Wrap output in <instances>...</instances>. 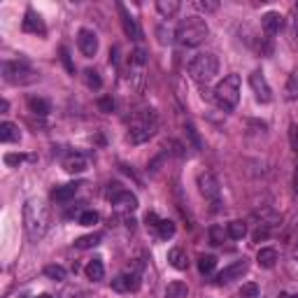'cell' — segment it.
<instances>
[{
  "label": "cell",
  "instance_id": "7c38bea8",
  "mask_svg": "<svg viewBox=\"0 0 298 298\" xmlns=\"http://www.w3.org/2000/svg\"><path fill=\"white\" fill-rule=\"evenodd\" d=\"M63 168H66V172H70V175H82L88 168V159L84 154H79V152H70V154L63 159Z\"/></svg>",
  "mask_w": 298,
  "mask_h": 298
},
{
  "label": "cell",
  "instance_id": "d590c367",
  "mask_svg": "<svg viewBox=\"0 0 298 298\" xmlns=\"http://www.w3.org/2000/svg\"><path fill=\"white\" fill-rule=\"evenodd\" d=\"M184 131H187V138L191 140L193 149H196V152H198V149L203 147V144H200V138H198V133H196V128H193L191 124H187V126H184Z\"/></svg>",
  "mask_w": 298,
  "mask_h": 298
},
{
  "label": "cell",
  "instance_id": "74e56055",
  "mask_svg": "<svg viewBox=\"0 0 298 298\" xmlns=\"http://www.w3.org/2000/svg\"><path fill=\"white\" fill-rule=\"evenodd\" d=\"M98 110L103 112V114L114 112V100H112V98H98Z\"/></svg>",
  "mask_w": 298,
  "mask_h": 298
},
{
  "label": "cell",
  "instance_id": "2e32d148",
  "mask_svg": "<svg viewBox=\"0 0 298 298\" xmlns=\"http://www.w3.org/2000/svg\"><path fill=\"white\" fill-rule=\"evenodd\" d=\"M21 140V131H19L17 124H12V122H3L0 124V142H19Z\"/></svg>",
  "mask_w": 298,
  "mask_h": 298
},
{
  "label": "cell",
  "instance_id": "1f68e13d",
  "mask_svg": "<svg viewBox=\"0 0 298 298\" xmlns=\"http://www.w3.org/2000/svg\"><path fill=\"white\" fill-rule=\"evenodd\" d=\"M237 296H240V298H259V284L247 282V284H243V287H240Z\"/></svg>",
  "mask_w": 298,
  "mask_h": 298
},
{
  "label": "cell",
  "instance_id": "8d00e7d4",
  "mask_svg": "<svg viewBox=\"0 0 298 298\" xmlns=\"http://www.w3.org/2000/svg\"><path fill=\"white\" fill-rule=\"evenodd\" d=\"M196 7H198L200 12H215V10H219V3H217V0H198Z\"/></svg>",
  "mask_w": 298,
  "mask_h": 298
},
{
  "label": "cell",
  "instance_id": "ffe728a7",
  "mask_svg": "<svg viewBox=\"0 0 298 298\" xmlns=\"http://www.w3.org/2000/svg\"><path fill=\"white\" fill-rule=\"evenodd\" d=\"M168 263L175 268V271H187V254H184V249L182 247H172L170 252H168Z\"/></svg>",
  "mask_w": 298,
  "mask_h": 298
},
{
  "label": "cell",
  "instance_id": "52a82bcc",
  "mask_svg": "<svg viewBox=\"0 0 298 298\" xmlns=\"http://www.w3.org/2000/svg\"><path fill=\"white\" fill-rule=\"evenodd\" d=\"M249 86H252V91H254L259 103H271L273 100V88H271V84H268V79H265V75L261 70H254L252 75H249Z\"/></svg>",
  "mask_w": 298,
  "mask_h": 298
},
{
  "label": "cell",
  "instance_id": "7a4b0ae2",
  "mask_svg": "<svg viewBox=\"0 0 298 298\" xmlns=\"http://www.w3.org/2000/svg\"><path fill=\"white\" fill-rule=\"evenodd\" d=\"M156 131H159V119H156L154 110H142L131 119L126 140L131 144H142V142L154 138Z\"/></svg>",
  "mask_w": 298,
  "mask_h": 298
},
{
  "label": "cell",
  "instance_id": "484cf974",
  "mask_svg": "<svg viewBox=\"0 0 298 298\" xmlns=\"http://www.w3.org/2000/svg\"><path fill=\"white\" fill-rule=\"evenodd\" d=\"M100 240H103V235L100 233H91V235H82L75 240V247L77 249H91V247H98Z\"/></svg>",
  "mask_w": 298,
  "mask_h": 298
},
{
  "label": "cell",
  "instance_id": "ab89813d",
  "mask_svg": "<svg viewBox=\"0 0 298 298\" xmlns=\"http://www.w3.org/2000/svg\"><path fill=\"white\" fill-rule=\"evenodd\" d=\"M268 235H271V231H268V228H256V233H254V243H261V240H265Z\"/></svg>",
  "mask_w": 298,
  "mask_h": 298
},
{
  "label": "cell",
  "instance_id": "ac0fdd59",
  "mask_svg": "<svg viewBox=\"0 0 298 298\" xmlns=\"http://www.w3.org/2000/svg\"><path fill=\"white\" fill-rule=\"evenodd\" d=\"M79 184L70 182V184H61V187H56L54 191H51V198L56 200V203H66V200L75 198V193H77Z\"/></svg>",
  "mask_w": 298,
  "mask_h": 298
},
{
  "label": "cell",
  "instance_id": "cb8c5ba5",
  "mask_svg": "<svg viewBox=\"0 0 298 298\" xmlns=\"http://www.w3.org/2000/svg\"><path fill=\"white\" fill-rule=\"evenodd\" d=\"M28 107H31V112L38 116H47L51 112L49 100H44V98H28Z\"/></svg>",
  "mask_w": 298,
  "mask_h": 298
},
{
  "label": "cell",
  "instance_id": "603a6c76",
  "mask_svg": "<svg viewBox=\"0 0 298 298\" xmlns=\"http://www.w3.org/2000/svg\"><path fill=\"white\" fill-rule=\"evenodd\" d=\"M84 273H86L88 280L98 282V280H103V277H105V265H103V261H100V259H94V261H88V263H86Z\"/></svg>",
  "mask_w": 298,
  "mask_h": 298
},
{
  "label": "cell",
  "instance_id": "f1b7e54d",
  "mask_svg": "<svg viewBox=\"0 0 298 298\" xmlns=\"http://www.w3.org/2000/svg\"><path fill=\"white\" fill-rule=\"evenodd\" d=\"M215 268H217V259H215L212 254H205V256H200V259H198V271H200V275H210Z\"/></svg>",
  "mask_w": 298,
  "mask_h": 298
},
{
  "label": "cell",
  "instance_id": "ba28073f",
  "mask_svg": "<svg viewBox=\"0 0 298 298\" xmlns=\"http://www.w3.org/2000/svg\"><path fill=\"white\" fill-rule=\"evenodd\" d=\"M196 184H198V191L203 193L205 198L210 200H219V180H217L215 175H212L210 170L205 172H198V177H196Z\"/></svg>",
  "mask_w": 298,
  "mask_h": 298
},
{
  "label": "cell",
  "instance_id": "9c48e42d",
  "mask_svg": "<svg viewBox=\"0 0 298 298\" xmlns=\"http://www.w3.org/2000/svg\"><path fill=\"white\" fill-rule=\"evenodd\" d=\"M77 44H79V51H82L86 58H94L96 51H98V38H96V33L88 31V28H82L77 33Z\"/></svg>",
  "mask_w": 298,
  "mask_h": 298
},
{
  "label": "cell",
  "instance_id": "4fadbf2b",
  "mask_svg": "<svg viewBox=\"0 0 298 298\" xmlns=\"http://www.w3.org/2000/svg\"><path fill=\"white\" fill-rule=\"evenodd\" d=\"M116 10H119V17H122V26H124V33L128 35L131 40H140V28H138V23H135V19L131 17V12L126 10V7L119 3L116 5Z\"/></svg>",
  "mask_w": 298,
  "mask_h": 298
},
{
  "label": "cell",
  "instance_id": "d4e9b609",
  "mask_svg": "<svg viewBox=\"0 0 298 298\" xmlns=\"http://www.w3.org/2000/svg\"><path fill=\"white\" fill-rule=\"evenodd\" d=\"M226 233H228V237H233V240H243V237L247 235V224L240 221V219H235V221H231V224L226 226Z\"/></svg>",
  "mask_w": 298,
  "mask_h": 298
},
{
  "label": "cell",
  "instance_id": "9a60e30c",
  "mask_svg": "<svg viewBox=\"0 0 298 298\" xmlns=\"http://www.w3.org/2000/svg\"><path fill=\"white\" fill-rule=\"evenodd\" d=\"M21 28L26 31V33H44V23L42 19H40V14L35 10H26V17H23V23Z\"/></svg>",
  "mask_w": 298,
  "mask_h": 298
},
{
  "label": "cell",
  "instance_id": "3957f363",
  "mask_svg": "<svg viewBox=\"0 0 298 298\" xmlns=\"http://www.w3.org/2000/svg\"><path fill=\"white\" fill-rule=\"evenodd\" d=\"M207 35H210V28H207L205 19H200V17L182 19L175 31V38L182 47H198V44H203L207 40Z\"/></svg>",
  "mask_w": 298,
  "mask_h": 298
},
{
  "label": "cell",
  "instance_id": "8fae6325",
  "mask_svg": "<svg viewBox=\"0 0 298 298\" xmlns=\"http://www.w3.org/2000/svg\"><path fill=\"white\" fill-rule=\"evenodd\" d=\"M112 289L119 293H131L140 289V277L135 273H124V275H116L112 280Z\"/></svg>",
  "mask_w": 298,
  "mask_h": 298
},
{
  "label": "cell",
  "instance_id": "4316f807",
  "mask_svg": "<svg viewBox=\"0 0 298 298\" xmlns=\"http://www.w3.org/2000/svg\"><path fill=\"white\" fill-rule=\"evenodd\" d=\"M189 296V287L184 282H170L168 284V298H187Z\"/></svg>",
  "mask_w": 298,
  "mask_h": 298
},
{
  "label": "cell",
  "instance_id": "8992f818",
  "mask_svg": "<svg viewBox=\"0 0 298 298\" xmlns=\"http://www.w3.org/2000/svg\"><path fill=\"white\" fill-rule=\"evenodd\" d=\"M3 79L14 86H26L38 79V72L28 66L26 61H5L3 63Z\"/></svg>",
  "mask_w": 298,
  "mask_h": 298
},
{
  "label": "cell",
  "instance_id": "b9f144b4",
  "mask_svg": "<svg viewBox=\"0 0 298 298\" xmlns=\"http://www.w3.org/2000/svg\"><path fill=\"white\" fill-rule=\"evenodd\" d=\"M291 142H293V149L298 152V135H296V126H291Z\"/></svg>",
  "mask_w": 298,
  "mask_h": 298
},
{
  "label": "cell",
  "instance_id": "4dcf8cb0",
  "mask_svg": "<svg viewBox=\"0 0 298 298\" xmlns=\"http://www.w3.org/2000/svg\"><path fill=\"white\" fill-rule=\"evenodd\" d=\"M289 100H298V70H293L289 75V82H287V88H284Z\"/></svg>",
  "mask_w": 298,
  "mask_h": 298
},
{
  "label": "cell",
  "instance_id": "ee69618b",
  "mask_svg": "<svg viewBox=\"0 0 298 298\" xmlns=\"http://www.w3.org/2000/svg\"><path fill=\"white\" fill-rule=\"evenodd\" d=\"M293 189H296V193H298V166H296V172H293Z\"/></svg>",
  "mask_w": 298,
  "mask_h": 298
},
{
  "label": "cell",
  "instance_id": "e0dca14e",
  "mask_svg": "<svg viewBox=\"0 0 298 298\" xmlns=\"http://www.w3.org/2000/svg\"><path fill=\"white\" fill-rule=\"evenodd\" d=\"M112 203H114L116 207H122V210H135V207H138V198H135L131 191H124V189L112 196Z\"/></svg>",
  "mask_w": 298,
  "mask_h": 298
},
{
  "label": "cell",
  "instance_id": "83f0119b",
  "mask_svg": "<svg viewBox=\"0 0 298 298\" xmlns=\"http://www.w3.org/2000/svg\"><path fill=\"white\" fill-rule=\"evenodd\" d=\"M44 275L49 277V280H54V282H63L68 273H66V268H63V265L51 263V265H47V268H44Z\"/></svg>",
  "mask_w": 298,
  "mask_h": 298
},
{
  "label": "cell",
  "instance_id": "d6986e66",
  "mask_svg": "<svg viewBox=\"0 0 298 298\" xmlns=\"http://www.w3.org/2000/svg\"><path fill=\"white\" fill-rule=\"evenodd\" d=\"M254 217L259 219V228H268L271 231L273 226H277L280 224V215L277 212H273V210H268V207H263V210H259V212H254Z\"/></svg>",
  "mask_w": 298,
  "mask_h": 298
},
{
  "label": "cell",
  "instance_id": "7bdbcfd3",
  "mask_svg": "<svg viewBox=\"0 0 298 298\" xmlns=\"http://www.w3.org/2000/svg\"><path fill=\"white\" fill-rule=\"evenodd\" d=\"M7 110H10V103H7V100H3V103H0V112H3V114H5Z\"/></svg>",
  "mask_w": 298,
  "mask_h": 298
},
{
  "label": "cell",
  "instance_id": "836d02e7",
  "mask_svg": "<svg viewBox=\"0 0 298 298\" xmlns=\"http://www.w3.org/2000/svg\"><path fill=\"white\" fill-rule=\"evenodd\" d=\"M226 235H228V233L224 231L221 226H210V245H221Z\"/></svg>",
  "mask_w": 298,
  "mask_h": 298
},
{
  "label": "cell",
  "instance_id": "30bf717a",
  "mask_svg": "<svg viewBox=\"0 0 298 298\" xmlns=\"http://www.w3.org/2000/svg\"><path fill=\"white\" fill-rule=\"evenodd\" d=\"M249 271V263L247 261H235V263L226 265L224 271L217 275V284H226V282H233V280H240V277L245 275V273Z\"/></svg>",
  "mask_w": 298,
  "mask_h": 298
},
{
  "label": "cell",
  "instance_id": "277c9868",
  "mask_svg": "<svg viewBox=\"0 0 298 298\" xmlns=\"http://www.w3.org/2000/svg\"><path fill=\"white\" fill-rule=\"evenodd\" d=\"M187 70H189V75H191V79H196L198 84H207L217 75V70H219V61H217L215 54L203 51V54H196L191 61H189Z\"/></svg>",
  "mask_w": 298,
  "mask_h": 298
},
{
  "label": "cell",
  "instance_id": "f35d334b",
  "mask_svg": "<svg viewBox=\"0 0 298 298\" xmlns=\"http://www.w3.org/2000/svg\"><path fill=\"white\" fill-rule=\"evenodd\" d=\"M23 159H26L23 154H5V163H7V166H19Z\"/></svg>",
  "mask_w": 298,
  "mask_h": 298
},
{
  "label": "cell",
  "instance_id": "44dd1931",
  "mask_svg": "<svg viewBox=\"0 0 298 298\" xmlns=\"http://www.w3.org/2000/svg\"><path fill=\"white\" fill-rule=\"evenodd\" d=\"M256 261H259L261 268H273L277 263V249L273 247H261L259 254H256Z\"/></svg>",
  "mask_w": 298,
  "mask_h": 298
},
{
  "label": "cell",
  "instance_id": "60d3db41",
  "mask_svg": "<svg viewBox=\"0 0 298 298\" xmlns=\"http://www.w3.org/2000/svg\"><path fill=\"white\" fill-rule=\"evenodd\" d=\"M61 54H63V63H66V68H68V70H70V72H75V66H72V63H70V56H68V49H63Z\"/></svg>",
  "mask_w": 298,
  "mask_h": 298
},
{
  "label": "cell",
  "instance_id": "6da1fadb",
  "mask_svg": "<svg viewBox=\"0 0 298 298\" xmlns=\"http://www.w3.org/2000/svg\"><path fill=\"white\" fill-rule=\"evenodd\" d=\"M51 224V212L49 205L44 203L42 198H28L26 205H23V228H26L28 240H42L49 231Z\"/></svg>",
  "mask_w": 298,
  "mask_h": 298
},
{
  "label": "cell",
  "instance_id": "e575fe53",
  "mask_svg": "<svg viewBox=\"0 0 298 298\" xmlns=\"http://www.w3.org/2000/svg\"><path fill=\"white\" fill-rule=\"evenodd\" d=\"M79 224H82V226H94V224H98V212H94V210L82 212V215H79Z\"/></svg>",
  "mask_w": 298,
  "mask_h": 298
},
{
  "label": "cell",
  "instance_id": "f6af8a7d",
  "mask_svg": "<svg viewBox=\"0 0 298 298\" xmlns=\"http://www.w3.org/2000/svg\"><path fill=\"white\" fill-rule=\"evenodd\" d=\"M280 298H298V296H296V293H289V291H282Z\"/></svg>",
  "mask_w": 298,
  "mask_h": 298
},
{
  "label": "cell",
  "instance_id": "7402d4cb",
  "mask_svg": "<svg viewBox=\"0 0 298 298\" xmlns=\"http://www.w3.org/2000/svg\"><path fill=\"white\" fill-rule=\"evenodd\" d=\"M156 10H159L161 17L170 19L180 12V0H156Z\"/></svg>",
  "mask_w": 298,
  "mask_h": 298
},
{
  "label": "cell",
  "instance_id": "f546056e",
  "mask_svg": "<svg viewBox=\"0 0 298 298\" xmlns=\"http://www.w3.org/2000/svg\"><path fill=\"white\" fill-rule=\"evenodd\" d=\"M156 233H159L163 240H168V237L175 235V224H172L170 219H159V224H156Z\"/></svg>",
  "mask_w": 298,
  "mask_h": 298
},
{
  "label": "cell",
  "instance_id": "5bb4252c",
  "mask_svg": "<svg viewBox=\"0 0 298 298\" xmlns=\"http://www.w3.org/2000/svg\"><path fill=\"white\" fill-rule=\"evenodd\" d=\"M261 26H263V31L268 35H275L282 31V26H284V19H282L280 12H265L263 19H261Z\"/></svg>",
  "mask_w": 298,
  "mask_h": 298
},
{
  "label": "cell",
  "instance_id": "5b68a950",
  "mask_svg": "<svg viewBox=\"0 0 298 298\" xmlns=\"http://www.w3.org/2000/svg\"><path fill=\"white\" fill-rule=\"evenodd\" d=\"M237 100H240V75H228L224 77L215 88V103L224 112L235 110Z\"/></svg>",
  "mask_w": 298,
  "mask_h": 298
},
{
  "label": "cell",
  "instance_id": "d6a6232c",
  "mask_svg": "<svg viewBox=\"0 0 298 298\" xmlns=\"http://www.w3.org/2000/svg\"><path fill=\"white\" fill-rule=\"evenodd\" d=\"M84 82H86L88 88H100L103 86V79L96 70H84Z\"/></svg>",
  "mask_w": 298,
  "mask_h": 298
}]
</instances>
